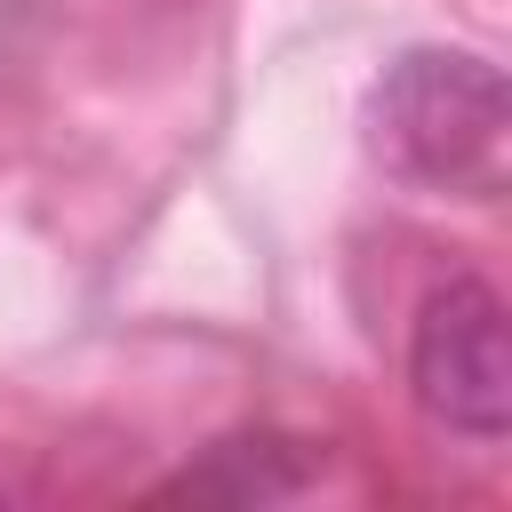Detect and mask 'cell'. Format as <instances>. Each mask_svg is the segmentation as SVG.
I'll list each match as a JSON object with an SVG mask.
<instances>
[{
    "mask_svg": "<svg viewBox=\"0 0 512 512\" xmlns=\"http://www.w3.org/2000/svg\"><path fill=\"white\" fill-rule=\"evenodd\" d=\"M376 160L440 200H496L512 152V96L488 56L464 48H408L368 96Z\"/></svg>",
    "mask_w": 512,
    "mask_h": 512,
    "instance_id": "1",
    "label": "cell"
},
{
    "mask_svg": "<svg viewBox=\"0 0 512 512\" xmlns=\"http://www.w3.org/2000/svg\"><path fill=\"white\" fill-rule=\"evenodd\" d=\"M408 384L416 408L480 448L504 440L512 424V352H504V304L488 280H448L424 296L416 336H408Z\"/></svg>",
    "mask_w": 512,
    "mask_h": 512,
    "instance_id": "2",
    "label": "cell"
},
{
    "mask_svg": "<svg viewBox=\"0 0 512 512\" xmlns=\"http://www.w3.org/2000/svg\"><path fill=\"white\" fill-rule=\"evenodd\" d=\"M312 480V464L296 456V440H272V432H240V440H216L200 464H184L176 480H160V496H192V504H280Z\"/></svg>",
    "mask_w": 512,
    "mask_h": 512,
    "instance_id": "3",
    "label": "cell"
}]
</instances>
